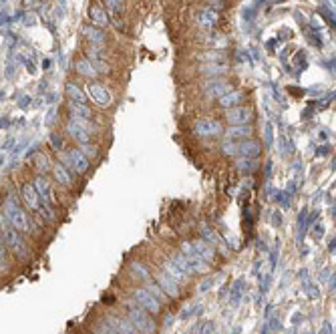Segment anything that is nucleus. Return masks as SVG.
<instances>
[{
    "mask_svg": "<svg viewBox=\"0 0 336 334\" xmlns=\"http://www.w3.org/2000/svg\"><path fill=\"white\" fill-rule=\"evenodd\" d=\"M2 213H4L6 221H8V224H10V226H12L14 230H20V232H28V228H30L28 215H26V211H24L22 207H18V203H16V200H14L12 196H10V198H6Z\"/></svg>",
    "mask_w": 336,
    "mask_h": 334,
    "instance_id": "nucleus-1",
    "label": "nucleus"
},
{
    "mask_svg": "<svg viewBox=\"0 0 336 334\" xmlns=\"http://www.w3.org/2000/svg\"><path fill=\"white\" fill-rule=\"evenodd\" d=\"M127 310H129V322L141 332V334H155L157 332V326H155V320L149 316L141 306H137V304H129L127 306Z\"/></svg>",
    "mask_w": 336,
    "mask_h": 334,
    "instance_id": "nucleus-2",
    "label": "nucleus"
},
{
    "mask_svg": "<svg viewBox=\"0 0 336 334\" xmlns=\"http://www.w3.org/2000/svg\"><path fill=\"white\" fill-rule=\"evenodd\" d=\"M135 302H137V306H141L143 310H147V312H153V314H159V310H161V302L155 298V296L149 292V290H145V288H139V290H135Z\"/></svg>",
    "mask_w": 336,
    "mask_h": 334,
    "instance_id": "nucleus-3",
    "label": "nucleus"
},
{
    "mask_svg": "<svg viewBox=\"0 0 336 334\" xmlns=\"http://www.w3.org/2000/svg\"><path fill=\"white\" fill-rule=\"evenodd\" d=\"M2 236H4V240H6V248H10L12 254H16L18 258H26V256H28V250H26L22 238H20L12 228L6 226V228L2 230Z\"/></svg>",
    "mask_w": 336,
    "mask_h": 334,
    "instance_id": "nucleus-4",
    "label": "nucleus"
},
{
    "mask_svg": "<svg viewBox=\"0 0 336 334\" xmlns=\"http://www.w3.org/2000/svg\"><path fill=\"white\" fill-rule=\"evenodd\" d=\"M221 131H223L221 123L215 121V119H209V117L200 119V121L194 125V133L200 135V137H217Z\"/></svg>",
    "mask_w": 336,
    "mask_h": 334,
    "instance_id": "nucleus-5",
    "label": "nucleus"
},
{
    "mask_svg": "<svg viewBox=\"0 0 336 334\" xmlns=\"http://www.w3.org/2000/svg\"><path fill=\"white\" fill-rule=\"evenodd\" d=\"M252 117H254V111L250 107H234L226 113L230 125H248Z\"/></svg>",
    "mask_w": 336,
    "mask_h": 334,
    "instance_id": "nucleus-6",
    "label": "nucleus"
},
{
    "mask_svg": "<svg viewBox=\"0 0 336 334\" xmlns=\"http://www.w3.org/2000/svg\"><path fill=\"white\" fill-rule=\"evenodd\" d=\"M22 201L32 211H43V207H45V203L41 201L39 194H36V190L32 188V183H24L22 185Z\"/></svg>",
    "mask_w": 336,
    "mask_h": 334,
    "instance_id": "nucleus-7",
    "label": "nucleus"
},
{
    "mask_svg": "<svg viewBox=\"0 0 336 334\" xmlns=\"http://www.w3.org/2000/svg\"><path fill=\"white\" fill-rule=\"evenodd\" d=\"M87 93H89V97H91L99 107H109L111 103H113V97H111V93H109L107 87H103V85H89V87H87Z\"/></svg>",
    "mask_w": 336,
    "mask_h": 334,
    "instance_id": "nucleus-8",
    "label": "nucleus"
},
{
    "mask_svg": "<svg viewBox=\"0 0 336 334\" xmlns=\"http://www.w3.org/2000/svg\"><path fill=\"white\" fill-rule=\"evenodd\" d=\"M65 163H70L77 173H85L91 167V161L81 153V149H70L68 155L65 157Z\"/></svg>",
    "mask_w": 336,
    "mask_h": 334,
    "instance_id": "nucleus-9",
    "label": "nucleus"
},
{
    "mask_svg": "<svg viewBox=\"0 0 336 334\" xmlns=\"http://www.w3.org/2000/svg\"><path fill=\"white\" fill-rule=\"evenodd\" d=\"M32 188L36 190V194H39V198H41V201L45 203V205H49V203H55V200H53V192H51V183L43 177V175H39V177H34V181H32Z\"/></svg>",
    "mask_w": 336,
    "mask_h": 334,
    "instance_id": "nucleus-10",
    "label": "nucleus"
},
{
    "mask_svg": "<svg viewBox=\"0 0 336 334\" xmlns=\"http://www.w3.org/2000/svg\"><path fill=\"white\" fill-rule=\"evenodd\" d=\"M260 151H262V147H260V143L256 139H246L238 145V153L248 159H256L260 155Z\"/></svg>",
    "mask_w": 336,
    "mask_h": 334,
    "instance_id": "nucleus-11",
    "label": "nucleus"
},
{
    "mask_svg": "<svg viewBox=\"0 0 336 334\" xmlns=\"http://www.w3.org/2000/svg\"><path fill=\"white\" fill-rule=\"evenodd\" d=\"M67 131H68V135L74 139V141H79L81 145H87L89 141H91V133L87 131V129H83L81 125H77V123H68L67 125Z\"/></svg>",
    "mask_w": 336,
    "mask_h": 334,
    "instance_id": "nucleus-12",
    "label": "nucleus"
},
{
    "mask_svg": "<svg viewBox=\"0 0 336 334\" xmlns=\"http://www.w3.org/2000/svg\"><path fill=\"white\" fill-rule=\"evenodd\" d=\"M53 175H55V179H57L61 185H65V188H70V185H72V175H70V171L67 169L65 163L53 165Z\"/></svg>",
    "mask_w": 336,
    "mask_h": 334,
    "instance_id": "nucleus-13",
    "label": "nucleus"
},
{
    "mask_svg": "<svg viewBox=\"0 0 336 334\" xmlns=\"http://www.w3.org/2000/svg\"><path fill=\"white\" fill-rule=\"evenodd\" d=\"M107 322L117 330V334H141L129 320H123V318H109Z\"/></svg>",
    "mask_w": 336,
    "mask_h": 334,
    "instance_id": "nucleus-14",
    "label": "nucleus"
},
{
    "mask_svg": "<svg viewBox=\"0 0 336 334\" xmlns=\"http://www.w3.org/2000/svg\"><path fill=\"white\" fill-rule=\"evenodd\" d=\"M159 284H161L163 292H165L167 296H171V298H177V296H179V286H177V282H175L173 278H169L165 272L159 276Z\"/></svg>",
    "mask_w": 336,
    "mask_h": 334,
    "instance_id": "nucleus-15",
    "label": "nucleus"
},
{
    "mask_svg": "<svg viewBox=\"0 0 336 334\" xmlns=\"http://www.w3.org/2000/svg\"><path fill=\"white\" fill-rule=\"evenodd\" d=\"M163 268H165V274H167L169 278H173L177 284H181V282L188 280V274H185L175 262H163Z\"/></svg>",
    "mask_w": 336,
    "mask_h": 334,
    "instance_id": "nucleus-16",
    "label": "nucleus"
},
{
    "mask_svg": "<svg viewBox=\"0 0 336 334\" xmlns=\"http://www.w3.org/2000/svg\"><path fill=\"white\" fill-rule=\"evenodd\" d=\"M89 14H91V22H95L97 26H107V24H109L107 12H105V8H103L101 4H93L91 10H89Z\"/></svg>",
    "mask_w": 336,
    "mask_h": 334,
    "instance_id": "nucleus-17",
    "label": "nucleus"
},
{
    "mask_svg": "<svg viewBox=\"0 0 336 334\" xmlns=\"http://www.w3.org/2000/svg\"><path fill=\"white\" fill-rule=\"evenodd\" d=\"M194 246V252L203 260V262H213V258H215V254H213V250L207 246V244H203V242H196V244H192Z\"/></svg>",
    "mask_w": 336,
    "mask_h": 334,
    "instance_id": "nucleus-18",
    "label": "nucleus"
},
{
    "mask_svg": "<svg viewBox=\"0 0 336 334\" xmlns=\"http://www.w3.org/2000/svg\"><path fill=\"white\" fill-rule=\"evenodd\" d=\"M252 135V129L248 125H232L228 131H226V137L228 139H242V137H248Z\"/></svg>",
    "mask_w": 336,
    "mask_h": 334,
    "instance_id": "nucleus-19",
    "label": "nucleus"
},
{
    "mask_svg": "<svg viewBox=\"0 0 336 334\" xmlns=\"http://www.w3.org/2000/svg\"><path fill=\"white\" fill-rule=\"evenodd\" d=\"M242 101V93L240 91H228L226 95L219 97V105L221 107H236Z\"/></svg>",
    "mask_w": 336,
    "mask_h": 334,
    "instance_id": "nucleus-20",
    "label": "nucleus"
},
{
    "mask_svg": "<svg viewBox=\"0 0 336 334\" xmlns=\"http://www.w3.org/2000/svg\"><path fill=\"white\" fill-rule=\"evenodd\" d=\"M77 70L83 77H97V68L89 61H77Z\"/></svg>",
    "mask_w": 336,
    "mask_h": 334,
    "instance_id": "nucleus-21",
    "label": "nucleus"
},
{
    "mask_svg": "<svg viewBox=\"0 0 336 334\" xmlns=\"http://www.w3.org/2000/svg\"><path fill=\"white\" fill-rule=\"evenodd\" d=\"M215 22H217V12H213V10H203V12L200 14V24H202L203 28H211Z\"/></svg>",
    "mask_w": 336,
    "mask_h": 334,
    "instance_id": "nucleus-22",
    "label": "nucleus"
},
{
    "mask_svg": "<svg viewBox=\"0 0 336 334\" xmlns=\"http://www.w3.org/2000/svg\"><path fill=\"white\" fill-rule=\"evenodd\" d=\"M67 93H68V97H70L74 103H85V93H83L77 85L68 83V85H67Z\"/></svg>",
    "mask_w": 336,
    "mask_h": 334,
    "instance_id": "nucleus-23",
    "label": "nucleus"
},
{
    "mask_svg": "<svg viewBox=\"0 0 336 334\" xmlns=\"http://www.w3.org/2000/svg\"><path fill=\"white\" fill-rule=\"evenodd\" d=\"M68 109L77 117H91V109H87L83 103H68Z\"/></svg>",
    "mask_w": 336,
    "mask_h": 334,
    "instance_id": "nucleus-24",
    "label": "nucleus"
},
{
    "mask_svg": "<svg viewBox=\"0 0 336 334\" xmlns=\"http://www.w3.org/2000/svg\"><path fill=\"white\" fill-rule=\"evenodd\" d=\"M85 34H87V39H89L91 43H95V45H101V43H103V39H105L101 30L91 28V26H87V28H85Z\"/></svg>",
    "mask_w": 336,
    "mask_h": 334,
    "instance_id": "nucleus-25",
    "label": "nucleus"
},
{
    "mask_svg": "<svg viewBox=\"0 0 336 334\" xmlns=\"http://www.w3.org/2000/svg\"><path fill=\"white\" fill-rule=\"evenodd\" d=\"M34 167H36V171H47L49 169V159H47V155H43V153H36V157H34Z\"/></svg>",
    "mask_w": 336,
    "mask_h": 334,
    "instance_id": "nucleus-26",
    "label": "nucleus"
},
{
    "mask_svg": "<svg viewBox=\"0 0 336 334\" xmlns=\"http://www.w3.org/2000/svg\"><path fill=\"white\" fill-rule=\"evenodd\" d=\"M238 167H240L242 171H254V169L258 167V161H256V159H248V157H244V159H240V161H238Z\"/></svg>",
    "mask_w": 336,
    "mask_h": 334,
    "instance_id": "nucleus-27",
    "label": "nucleus"
},
{
    "mask_svg": "<svg viewBox=\"0 0 336 334\" xmlns=\"http://www.w3.org/2000/svg\"><path fill=\"white\" fill-rule=\"evenodd\" d=\"M230 91V85L228 83H219V85H213V89H209L207 93L209 95H215V97H221V95H226Z\"/></svg>",
    "mask_w": 336,
    "mask_h": 334,
    "instance_id": "nucleus-28",
    "label": "nucleus"
},
{
    "mask_svg": "<svg viewBox=\"0 0 336 334\" xmlns=\"http://www.w3.org/2000/svg\"><path fill=\"white\" fill-rule=\"evenodd\" d=\"M95 334H117V330L111 326L109 322H105V324H99V326L95 328Z\"/></svg>",
    "mask_w": 336,
    "mask_h": 334,
    "instance_id": "nucleus-29",
    "label": "nucleus"
},
{
    "mask_svg": "<svg viewBox=\"0 0 336 334\" xmlns=\"http://www.w3.org/2000/svg\"><path fill=\"white\" fill-rule=\"evenodd\" d=\"M81 153L89 159V157H97V147H89V145H83V149H81Z\"/></svg>",
    "mask_w": 336,
    "mask_h": 334,
    "instance_id": "nucleus-30",
    "label": "nucleus"
},
{
    "mask_svg": "<svg viewBox=\"0 0 336 334\" xmlns=\"http://www.w3.org/2000/svg\"><path fill=\"white\" fill-rule=\"evenodd\" d=\"M133 268H135V270H137V272H139V274H141L145 280H149V272H147V270H145L141 264H133Z\"/></svg>",
    "mask_w": 336,
    "mask_h": 334,
    "instance_id": "nucleus-31",
    "label": "nucleus"
},
{
    "mask_svg": "<svg viewBox=\"0 0 336 334\" xmlns=\"http://www.w3.org/2000/svg\"><path fill=\"white\" fill-rule=\"evenodd\" d=\"M4 254H6V244L2 242V238H0V258H4Z\"/></svg>",
    "mask_w": 336,
    "mask_h": 334,
    "instance_id": "nucleus-32",
    "label": "nucleus"
}]
</instances>
